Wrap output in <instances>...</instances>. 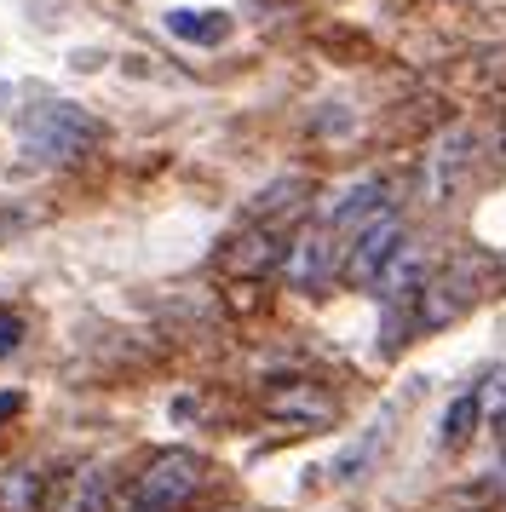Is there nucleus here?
<instances>
[{"instance_id":"nucleus-13","label":"nucleus","mask_w":506,"mask_h":512,"mask_svg":"<svg viewBox=\"0 0 506 512\" xmlns=\"http://www.w3.org/2000/svg\"><path fill=\"white\" fill-rule=\"evenodd\" d=\"M380 443H386V420H374L363 438L345 443L340 455H334V466H328V472H334V484H351V478H363V466L374 461V449H380Z\"/></svg>"},{"instance_id":"nucleus-6","label":"nucleus","mask_w":506,"mask_h":512,"mask_svg":"<svg viewBox=\"0 0 506 512\" xmlns=\"http://www.w3.org/2000/svg\"><path fill=\"white\" fill-rule=\"evenodd\" d=\"M386 213V179L380 173H363V179H351L340 185L328 202H322V231H363L368 219H380Z\"/></svg>"},{"instance_id":"nucleus-10","label":"nucleus","mask_w":506,"mask_h":512,"mask_svg":"<svg viewBox=\"0 0 506 512\" xmlns=\"http://www.w3.org/2000/svg\"><path fill=\"white\" fill-rule=\"evenodd\" d=\"M265 409H271L276 420H294V426H322V420L334 415V397L311 392V386H288V392L265 397Z\"/></svg>"},{"instance_id":"nucleus-8","label":"nucleus","mask_w":506,"mask_h":512,"mask_svg":"<svg viewBox=\"0 0 506 512\" xmlns=\"http://www.w3.org/2000/svg\"><path fill=\"white\" fill-rule=\"evenodd\" d=\"M230 12L219 6H179V12H167V35H179L190 47H225L230 41Z\"/></svg>"},{"instance_id":"nucleus-12","label":"nucleus","mask_w":506,"mask_h":512,"mask_svg":"<svg viewBox=\"0 0 506 512\" xmlns=\"http://www.w3.org/2000/svg\"><path fill=\"white\" fill-rule=\"evenodd\" d=\"M478 420H483V403H478V386H472V392H460L443 409V420H437V449H460V443L478 432Z\"/></svg>"},{"instance_id":"nucleus-7","label":"nucleus","mask_w":506,"mask_h":512,"mask_svg":"<svg viewBox=\"0 0 506 512\" xmlns=\"http://www.w3.org/2000/svg\"><path fill=\"white\" fill-rule=\"evenodd\" d=\"M472 294H478V282H472V271H466V265L443 271V277H426V288H420V305H414V323H420V328L449 323V317H460V311L472 305Z\"/></svg>"},{"instance_id":"nucleus-11","label":"nucleus","mask_w":506,"mask_h":512,"mask_svg":"<svg viewBox=\"0 0 506 512\" xmlns=\"http://www.w3.org/2000/svg\"><path fill=\"white\" fill-rule=\"evenodd\" d=\"M104 495H110V472L87 466V472L64 478V489L52 495V512H104Z\"/></svg>"},{"instance_id":"nucleus-17","label":"nucleus","mask_w":506,"mask_h":512,"mask_svg":"<svg viewBox=\"0 0 506 512\" xmlns=\"http://www.w3.org/2000/svg\"><path fill=\"white\" fill-rule=\"evenodd\" d=\"M23 225H35V213L18 208V202H0V242H6V236H18Z\"/></svg>"},{"instance_id":"nucleus-14","label":"nucleus","mask_w":506,"mask_h":512,"mask_svg":"<svg viewBox=\"0 0 506 512\" xmlns=\"http://www.w3.org/2000/svg\"><path fill=\"white\" fill-rule=\"evenodd\" d=\"M305 179L299 173H288V179H276V185H265L259 190V202L248 208V219H271V213H282V208H299V196H305Z\"/></svg>"},{"instance_id":"nucleus-2","label":"nucleus","mask_w":506,"mask_h":512,"mask_svg":"<svg viewBox=\"0 0 506 512\" xmlns=\"http://www.w3.org/2000/svg\"><path fill=\"white\" fill-rule=\"evenodd\" d=\"M202 478H207V466H202L196 449H161L156 461L121 489L115 512H179L184 501L202 489Z\"/></svg>"},{"instance_id":"nucleus-15","label":"nucleus","mask_w":506,"mask_h":512,"mask_svg":"<svg viewBox=\"0 0 506 512\" xmlns=\"http://www.w3.org/2000/svg\"><path fill=\"white\" fill-rule=\"evenodd\" d=\"M35 501H41V472H6L0 512H35Z\"/></svg>"},{"instance_id":"nucleus-4","label":"nucleus","mask_w":506,"mask_h":512,"mask_svg":"<svg viewBox=\"0 0 506 512\" xmlns=\"http://www.w3.org/2000/svg\"><path fill=\"white\" fill-rule=\"evenodd\" d=\"M478 156V133L472 127H449V133H437L432 150H426V162H420V202H449L466 179V167Z\"/></svg>"},{"instance_id":"nucleus-9","label":"nucleus","mask_w":506,"mask_h":512,"mask_svg":"<svg viewBox=\"0 0 506 512\" xmlns=\"http://www.w3.org/2000/svg\"><path fill=\"white\" fill-rule=\"evenodd\" d=\"M282 254H288V242H282V225H265V231H242V236H236V248H230V271H242V277H259V271L282 265Z\"/></svg>"},{"instance_id":"nucleus-5","label":"nucleus","mask_w":506,"mask_h":512,"mask_svg":"<svg viewBox=\"0 0 506 512\" xmlns=\"http://www.w3.org/2000/svg\"><path fill=\"white\" fill-rule=\"evenodd\" d=\"M334 271H340V248H334V231H322V225L299 231L282 254V277L299 294H317L322 282H334Z\"/></svg>"},{"instance_id":"nucleus-16","label":"nucleus","mask_w":506,"mask_h":512,"mask_svg":"<svg viewBox=\"0 0 506 512\" xmlns=\"http://www.w3.org/2000/svg\"><path fill=\"white\" fill-rule=\"evenodd\" d=\"M23 346V317L18 311H0V357H12Z\"/></svg>"},{"instance_id":"nucleus-1","label":"nucleus","mask_w":506,"mask_h":512,"mask_svg":"<svg viewBox=\"0 0 506 512\" xmlns=\"http://www.w3.org/2000/svg\"><path fill=\"white\" fill-rule=\"evenodd\" d=\"M23 139V156L41 167H69V162H87L98 139H104V121L81 110V104H69V98H52V104H35L18 127Z\"/></svg>"},{"instance_id":"nucleus-18","label":"nucleus","mask_w":506,"mask_h":512,"mask_svg":"<svg viewBox=\"0 0 506 512\" xmlns=\"http://www.w3.org/2000/svg\"><path fill=\"white\" fill-rule=\"evenodd\" d=\"M18 403H23L18 392H0V420H6V415H18Z\"/></svg>"},{"instance_id":"nucleus-3","label":"nucleus","mask_w":506,"mask_h":512,"mask_svg":"<svg viewBox=\"0 0 506 512\" xmlns=\"http://www.w3.org/2000/svg\"><path fill=\"white\" fill-rule=\"evenodd\" d=\"M403 242H409V231H403V219L397 213H380V219H368L363 231L345 242L340 254V277L351 282V288H374V282L386 277V265L397 254H403Z\"/></svg>"}]
</instances>
